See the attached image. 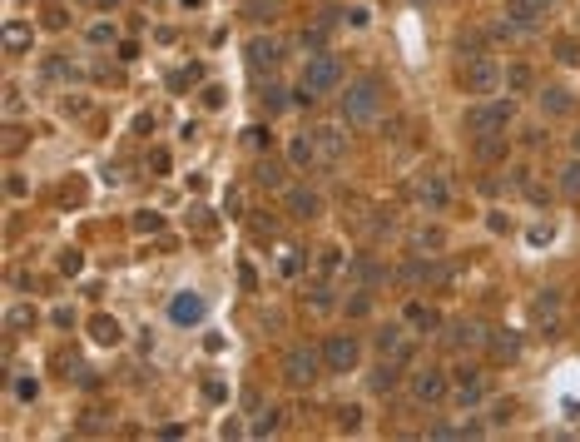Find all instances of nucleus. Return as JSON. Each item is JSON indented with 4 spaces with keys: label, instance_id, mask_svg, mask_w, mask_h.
I'll return each instance as SVG.
<instances>
[{
    "label": "nucleus",
    "instance_id": "49",
    "mask_svg": "<svg viewBox=\"0 0 580 442\" xmlns=\"http://www.w3.org/2000/svg\"><path fill=\"white\" fill-rule=\"evenodd\" d=\"M491 423H511V403H496L491 408Z\"/></svg>",
    "mask_w": 580,
    "mask_h": 442
},
{
    "label": "nucleus",
    "instance_id": "12",
    "mask_svg": "<svg viewBox=\"0 0 580 442\" xmlns=\"http://www.w3.org/2000/svg\"><path fill=\"white\" fill-rule=\"evenodd\" d=\"M288 164L292 169H317V164H322V149H317V134H312V129L288 139Z\"/></svg>",
    "mask_w": 580,
    "mask_h": 442
},
{
    "label": "nucleus",
    "instance_id": "33",
    "mask_svg": "<svg viewBox=\"0 0 580 442\" xmlns=\"http://www.w3.org/2000/svg\"><path fill=\"white\" fill-rule=\"evenodd\" d=\"M134 228H139V233H159V228H164V219H159L154 209H139V214H134Z\"/></svg>",
    "mask_w": 580,
    "mask_h": 442
},
{
    "label": "nucleus",
    "instance_id": "21",
    "mask_svg": "<svg viewBox=\"0 0 580 442\" xmlns=\"http://www.w3.org/2000/svg\"><path fill=\"white\" fill-rule=\"evenodd\" d=\"M90 338H95V343H104V348H114V343L124 338V328H119L109 313H95V318H90Z\"/></svg>",
    "mask_w": 580,
    "mask_h": 442
},
{
    "label": "nucleus",
    "instance_id": "50",
    "mask_svg": "<svg viewBox=\"0 0 580 442\" xmlns=\"http://www.w3.org/2000/svg\"><path fill=\"white\" fill-rule=\"evenodd\" d=\"M571 144H576V154H580V129H576V139H571Z\"/></svg>",
    "mask_w": 580,
    "mask_h": 442
},
{
    "label": "nucleus",
    "instance_id": "24",
    "mask_svg": "<svg viewBox=\"0 0 580 442\" xmlns=\"http://www.w3.org/2000/svg\"><path fill=\"white\" fill-rule=\"evenodd\" d=\"M5 50H10V55L30 50V25H25V20H10V25H5Z\"/></svg>",
    "mask_w": 580,
    "mask_h": 442
},
{
    "label": "nucleus",
    "instance_id": "32",
    "mask_svg": "<svg viewBox=\"0 0 580 442\" xmlns=\"http://www.w3.org/2000/svg\"><path fill=\"white\" fill-rule=\"evenodd\" d=\"M5 323H10V333L30 328V323H35V308H25V303H15V308H10V313H5Z\"/></svg>",
    "mask_w": 580,
    "mask_h": 442
},
{
    "label": "nucleus",
    "instance_id": "2",
    "mask_svg": "<svg viewBox=\"0 0 580 442\" xmlns=\"http://www.w3.org/2000/svg\"><path fill=\"white\" fill-rule=\"evenodd\" d=\"M322 368H327V358H322V348H312V343H297L283 353V383H288L292 393H307L317 378H322Z\"/></svg>",
    "mask_w": 580,
    "mask_h": 442
},
{
    "label": "nucleus",
    "instance_id": "25",
    "mask_svg": "<svg viewBox=\"0 0 580 442\" xmlns=\"http://www.w3.org/2000/svg\"><path fill=\"white\" fill-rule=\"evenodd\" d=\"M501 80H506V90H511V95H526V90H536V80H531V70H526L521 60H516V65H511Z\"/></svg>",
    "mask_w": 580,
    "mask_h": 442
},
{
    "label": "nucleus",
    "instance_id": "20",
    "mask_svg": "<svg viewBox=\"0 0 580 442\" xmlns=\"http://www.w3.org/2000/svg\"><path fill=\"white\" fill-rule=\"evenodd\" d=\"M536 105H541V114H571V95L566 90H556V85H546V90H536Z\"/></svg>",
    "mask_w": 580,
    "mask_h": 442
},
{
    "label": "nucleus",
    "instance_id": "23",
    "mask_svg": "<svg viewBox=\"0 0 580 442\" xmlns=\"http://www.w3.org/2000/svg\"><path fill=\"white\" fill-rule=\"evenodd\" d=\"M407 323H412V328H422V333L442 328V318H437V308H427V303H407Z\"/></svg>",
    "mask_w": 580,
    "mask_h": 442
},
{
    "label": "nucleus",
    "instance_id": "16",
    "mask_svg": "<svg viewBox=\"0 0 580 442\" xmlns=\"http://www.w3.org/2000/svg\"><path fill=\"white\" fill-rule=\"evenodd\" d=\"M486 348H491V358H496V363H516V358H521V333L501 328V333H491V338H486Z\"/></svg>",
    "mask_w": 580,
    "mask_h": 442
},
{
    "label": "nucleus",
    "instance_id": "30",
    "mask_svg": "<svg viewBox=\"0 0 580 442\" xmlns=\"http://www.w3.org/2000/svg\"><path fill=\"white\" fill-rule=\"evenodd\" d=\"M561 194H566V199H580V159H571V164L561 169Z\"/></svg>",
    "mask_w": 580,
    "mask_h": 442
},
{
    "label": "nucleus",
    "instance_id": "1",
    "mask_svg": "<svg viewBox=\"0 0 580 442\" xmlns=\"http://www.w3.org/2000/svg\"><path fill=\"white\" fill-rule=\"evenodd\" d=\"M337 110H342L347 124H372V119L382 114V80H377V75H357V80H347Z\"/></svg>",
    "mask_w": 580,
    "mask_h": 442
},
{
    "label": "nucleus",
    "instance_id": "22",
    "mask_svg": "<svg viewBox=\"0 0 580 442\" xmlns=\"http://www.w3.org/2000/svg\"><path fill=\"white\" fill-rule=\"evenodd\" d=\"M506 134H477V159L482 164H496V159H506Z\"/></svg>",
    "mask_w": 580,
    "mask_h": 442
},
{
    "label": "nucleus",
    "instance_id": "41",
    "mask_svg": "<svg viewBox=\"0 0 580 442\" xmlns=\"http://www.w3.org/2000/svg\"><path fill=\"white\" fill-rule=\"evenodd\" d=\"M302 45H307V50H312V45L322 50V45H327V25H317V30H302Z\"/></svg>",
    "mask_w": 580,
    "mask_h": 442
},
{
    "label": "nucleus",
    "instance_id": "18",
    "mask_svg": "<svg viewBox=\"0 0 580 442\" xmlns=\"http://www.w3.org/2000/svg\"><path fill=\"white\" fill-rule=\"evenodd\" d=\"M536 323L546 333H556V323H561V293H556V288L536 293Z\"/></svg>",
    "mask_w": 580,
    "mask_h": 442
},
{
    "label": "nucleus",
    "instance_id": "26",
    "mask_svg": "<svg viewBox=\"0 0 580 442\" xmlns=\"http://www.w3.org/2000/svg\"><path fill=\"white\" fill-rule=\"evenodd\" d=\"M258 189H288V174H283V164L263 159V164H258Z\"/></svg>",
    "mask_w": 580,
    "mask_h": 442
},
{
    "label": "nucleus",
    "instance_id": "42",
    "mask_svg": "<svg viewBox=\"0 0 580 442\" xmlns=\"http://www.w3.org/2000/svg\"><path fill=\"white\" fill-rule=\"evenodd\" d=\"M243 10H248V15H253V20H268V15H273V5H268V0H248V5H243Z\"/></svg>",
    "mask_w": 580,
    "mask_h": 442
},
{
    "label": "nucleus",
    "instance_id": "45",
    "mask_svg": "<svg viewBox=\"0 0 580 442\" xmlns=\"http://www.w3.org/2000/svg\"><path fill=\"white\" fill-rule=\"evenodd\" d=\"M203 398H208V403H223V398H228V388H223V383H213V378H208V383H203Z\"/></svg>",
    "mask_w": 580,
    "mask_h": 442
},
{
    "label": "nucleus",
    "instance_id": "31",
    "mask_svg": "<svg viewBox=\"0 0 580 442\" xmlns=\"http://www.w3.org/2000/svg\"><path fill=\"white\" fill-rule=\"evenodd\" d=\"M278 418H283L278 408H263V413H258V423H253V438H268V433H278Z\"/></svg>",
    "mask_w": 580,
    "mask_h": 442
},
{
    "label": "nucleus",
    "instance_id": "46",
    "mask_svg": "<svg viewBox=\"0 0 580 442\" xmlns=\"http://www.w3.org/2000/svg\"><path fill=\"white\" fill-rule=\"evenodd\" d=\"M60 268H65V273H80V268H85V253H65Z\"/></svg>",
    "mask_w": 580,
    "mask_h": 442
},
{
    "label": "nucleus",
    "instance_id": "8",
    "mask_svg": "<svg viewBox=\"0 0 580 442\" xmlns=\"http://www.w3.org/2000/svg\"><path fill=\"white\" fill-rule=\"evenodd\" d=\"M372 348L382 353V358H392V363H412V333H407V323H387V328H377V338H372Z\"/></svg>",
    "mask_w": 580,
    "mask_h": 442
},
{
    "label": "nucleus",
    "instance_id": "36",
    "mask_svg": "<svg viewBox=\"0 0 580 442\" xmlns=\"http://www.w3.org/2000/svg\"><path fill=\"white\" fill-rule=\"evenodd\" d=\"M337 428L342 433H357L362 428V408H337Z\"/></svg>",
    "mask_w": 580,
    "mask_h": 442
},
{
    "label": "nucleus",
    "instance_id": "43",
    "mask_svg": "<svg viewBox=\"0 0 580 442\" xmlns=\"http://www.w3.org/2000/svg\"><path fill=\"white\" fill-rule=\"evenodd\" d=\"M243 144H248V149H263V144H268V129H258V124H253V129L243 134Z\"/></svg>",
    "mask_w": 580,
    "mask_h": 442
},
{
    "label": "nucleus",
    "instance_id": "10",
    "mask_svg": "<svg viewBox=\"0 0 580 442\" xmlns=\"http://www.w3.org/2000/svg\"><path fill=\"white\" fill-rule=\"evenodd\" d=\"M452 398H457L462 408H477L486 398V373L482 368H462V373L452 378Z\"/></svg>",
    "mask_w": 580,
    "mask_h": 442
},
{
    "label": "nucleus",
    "instance_id": "9",
    "mask_svg": "<svg viewBox=\"0 0 580 442\" xmlns=\"http://www.w3.org/2000/svg\"><path fill=\"white\" fill-rule=\"evenodd\" d=\"M243 55H248V70H253V75H268V70H278V60H283V45H278L273 35H253Z\"/></svg>",
    "mask_w": 580,
    "mask_h": 442
},
{
    "label": "nucleus",
    "instance_id": "14",
    "mask_svg": "<svg viewBox=\"0 0 580 442\" xmlns=\"http://www.w3.org/2000/svg\"><path fill=\"white\" fill-rule=\"evenodd\" d=\"M312 134H317V149H322V164H337V159L347 154V134H342V124H317Z\"/></svg>",
    "mask_w": 580,
    "mask_h": 442
},
{
    "label": "nucleus",
    "instance_id": "52",
    "mask_svg": "<svg viewBox=\"0 0 580 442\" xmlns=\"http://www.w3.org/2000/svg\"><path fill=\"white\" fill-rule=\"evenodd\" d=\"M417 5H427V0H417Z\"/></svg>",
    "mask_w": 580,
    "mask_h": 442
},
{
    "label": "nucleus",
    "instance_id": "7",
    "mask_svg": "<svg viewBox=\"0 0 580 442\" xmlns=\"http://www.w3.org/2000/svg\"><path fill=\"white\" fill-rule=\"evenodd\" d=\"M322 358H327L332 373H352V368L362 363V343H357L352 333H327V338H322Z\"/></svg>",
    "mask_w": 580,
    "mask_h": 442
},
{
    "label": "nucleus",
    "instance_id": "47",
    "mask_svg": "<svg viewBox=\"0 0 580 442\" xmlns=\"http://www.w3.org/2000/svg\"><path fill=\"white\" fill-rule=\"evenodd\" d=\"M263 105H268V110L278 114V110H283V105H288V95H283V90H268V95H263Z\"/></svg>",
    "mask_w": 580,
    "mask_h": 442
},
{
    "label": "nucleus",
    "instance_id": "35",
    "mask_svg": "<svg viewBox=\"0 0 580 442\" xmlns=\"http://www.w3.org/2000/svg\"><path fill=\"white\" fill-rule=\"evenodd\" d=\"M342 308H347V313H352V318H362V313H367V308H372V293H367V288H357V293H352V298H347V303H342Z\"/></svg>",
    "mask_w": 580,
    "mask_h": 442
},
{
    "label": "nucleus",
    "instance_id": "3",
    "mask_svg": "<svg viewBox=\"0 0 580 442\" xmlns=\"http://www.w3.org/2000/svg\"><path fill=\"white\" fill-rule=\"evenodd\" d=\"M511 119H516V100H486L482 95V105L467 110V129L472 134H506Z\"/></svg>",
    "mask_w": 580,
    "mask_h": 442
},
{
    "label": "nucleus",
    "instance_id": "51",
    "mask_svg": "<svg viewBox=\"0 0 580 442\" xmlns=\"http://www.w3.org/2000/svg\"><path fill=\"white\" fill-rule=\"evenodd\" d=\"M531 5H541V10H546V5H551V0H531Z\"/></svg>",
    "mask_w": 580,
    "mask_h": 442
},
{
    "label": "nucleus",
    "instance_id": "48",
    "mask_svg": "<svg viewBox=\"0 0 580 442\" xmlns=\"http://www.w3.org/2000/svg\"><path fill=\"white\" fill-rule=\"evenodd\" d=\"M5 114H20V90H15V85L5 90Z\"/></svg>",
    "mask_w": 580,
    "mask_h": 442
},
{
    "label": "nucleus",
    "instance_id": "34",
    "mask_svg": "<svg viewBox=\"0 0 580 442\" xmlns=\"http://www.w3.org/2000/svg\"><path fill=\"white\" fill-rule=\"evenodd\" d=\"M352 268H357V278H362V283H367V288H372V283H377V278H382V268H377V263H372V258H367V253H362V258H357V263H352Z\"/></svg>",
    "mask_w": 580,
    "mask_h": 442
},
{
    "label": "nucleus",
    "instance_id": "6",
    "mask_svg": "<svg viewBox=\"0 0 580 442\" xmlns=\"http://www.w3.org/2000/svg\"><path fill=\"white\" fill-rule=\"evenodd\" d=\"M412 199H417L422 209H432V214H442V209L452 204V179H447L442 169H422V174L412 179Z\"/></svg>",
    "mask_w": 580,
    "mask_h": 442
},
{
    "label": "nucleus",
    "instance_id": "4",
    "mask_svg": "<svg viewBox=\"0 0 580 442\" xmlns=\"http://www.w3.org/2000/svg\"><path fill=\"white\" fill-rule=\"evenodd\" d=\"M302 90L317 100V95H327V90H342V60L332 55V50H317L312 60H307V70H302Z\"/></svg>",
    "mask_w": 580,
    "mask_h": 442
},
{
    "label": "nucleus",
    "instance_id": "44",
    "mask_svg": "<svg viewBox=\"0 0 580 442\" xmlns=\"http://www.w3.org/2000/svg\"><path fill=\"white\" fill-rule=\"evenodd\" d=\"M5 194H10V199H25V194H30V184H25L20 174H10V184H5Z\"/></svg>",
    "mask_w": 580,
    "mask_h": 442
},
{
    "label": "nucleus",
    "instance_id": "37",
    "mask_svg": "<svg viewBox=\"0 0 580 442\" xmlns=\"http://www.w3.org/2000/svg\"><path fill=\"white\" fill-rule=\"evenodd\" d=\"M90 45H114V25H109V20L90 25Z\"/></svg>",
    "mask_w": 580,
    "mask_h": 442
},
{
    "label": "nucleus",
    "instance_id": "17",
    "mask_svg": "<svg viewBox=\"0 0 580 442\" xmlns=\"http://www.w3.org/2000/svg\"><path fill=\"white\" fill-rule=\"evenodd\" d=\"M169 318H174L179 328H189V323H198V318H203V298H198V293H179V298L169 303Z\"/></svg>",
    "mask_w": 580,
    "mask_h": 442
},
{
    "label": "nucleus",
    "instance_id": "15",
    "mask_svg": "<svg viewBox=\"0 0 580 442\" xmlns=\"http://www.w3.org/2000/svg\"><path fill=\"white\" fill-rule=\"evenodd\" d=\"M442 248H447V228H442V223L412 228V253H442Z\"/></svg>",
    "mask_w": 580,
    "mask_h": 442
},
{
    "label": "nucleus",
    "instance_id": "13",
    "mask_svg": "<svg viewBox=\"0 0 580 442\" xmlns=\"http://www.w3.org/2000/svg\"><path fill=\"white\" fill-rule=\"evenodd\" d=\"M486 338H491V328H486L482 318H457L447 328V343L452 348H486Z\"/></svg>",
    "mask_w": 580,
    "mask_h": 442
},
{
    "label": "nucleus",
    "instance_id": "29",
    "mask_svg": "<svg viewBox=\"0 0 580 442\" xmlns=\"http://www.w3.org/2000/svg\"><path fill=\"white\" fill-rule=\"evenodd\" d=\"M337 268H342V248L337 243H322L317 248V273H337Z\"/></svg>",
    "mask_w": 580,
    "mask_h": 442
},
{
    "label": "nucleus",
    "instance_id": "40",
    "mask_svg": "<svg viewBox=\"0 0 580 442\" xmlns=\"http://www.w3.org/2000/svg\"><path fill=\"white\" fill-rule=\"evenodd\" d=\"M307 308L327 313V308H332V293H327V288H312V293H307Z\"/></svg>",
    "mask_w": 580,
    "mask_h": 442
},
{
    "label": "nucleus",
    "instance_id": "11",
    "mask_svg": "<svg viewBox=\"0 0 580 442\" xmlns=\"http://www.w3.org/2000/svg\"><path fill=\"white\" fill-rule=\"evenodd\" d=\"M462 85H467L472 95H491V90L501 85V70H496V60H482V55H477V60L462 70Z\"/></svg>",
    "mask_w": 580,
    "mask_h": 442
},
{
    "label": "nucleus",
    "instance_id": "28",
    "mask_svg": "<svg viewBox=\"0 0 580 442\" xmlns=\"http://www.w3.org/2000/svg\"><path fill=\"white\" fill-rule=\"evenodd\" d=\"M70 25V5L65 0H45V30H65Z\"/></svg>",
    "mask_w": 580,
    "mask_h": 442
},
{
    "label": "nucleus",
    "instance_id": "19",
    "mask_svg": "<svg viewBox=\"0 0 580 442\" xmlns=\"http://www.w3.org/2000/svg\"><path fill=\"white\" fill-rule=\"evenodd\" d=\"M288 214L292 219H317L322 214V199L312 189H288Z\"/></svg>",
    "mask_w": 580,
    "mask_h": 442
},
{
    "label": "nucleus",
    "instance_id": "27",
    "mask_svg": "<svg viewBox=\"0 0 580 442\" xmlns=\"http://www.w3.org/2000/svg\"><path fill=\"white\" fill-rule=\"evenodd\" d=\"M551 50L561 55V65H580V40H576V35H556V40H551Z\"/></svg>",
    "mask_w": 580,
    "mask_h": 442
},
{
    "label": "nucleus",
    "instance_id": "39",
    "mask_svg": "<svg viewBox=\"0 0 580 442\" xmlns=\"http://www.w3.org/2000/svg\"><path fill=\"white\" fill-rule=\"evenodd\" d=\"M65 114H70V119H85V114H90V100H85V95H70V100H65Z\"/></svg>",
    "mask_w": 580,
    "mask_h": 442
},
{
    "label": "nucleus",
    "instance_id": "38",
    "mask_svg": "<svg viewBox=\"0 0 580 442\" xmlns=\"http://www.w3.org/2000/svg\"><path fill=\"white\" fill-rule=\"evenodd\" d=\"M35 393H40L35 378H15V398H20V403H35Z\"/></svg>",
    "mask_w": 580,
    "mask_h": 442
},
{
    "label": "nucleus",
    "instance_id": "5",
    "mask_svg": "<svg viewBox=\"0 0 580 442\" xmlns=\"http://www.w3.org/2000/svg\"><path fill=\"white\" fill-rule=\"evenodd\" d=\"M407 393H412L417 408H437V403L452 398V378H447L442 368H417V373L407 378Z\"/></svg>",
    "mask_w": 580,
    "mask_h": 442
}]
</instances>
